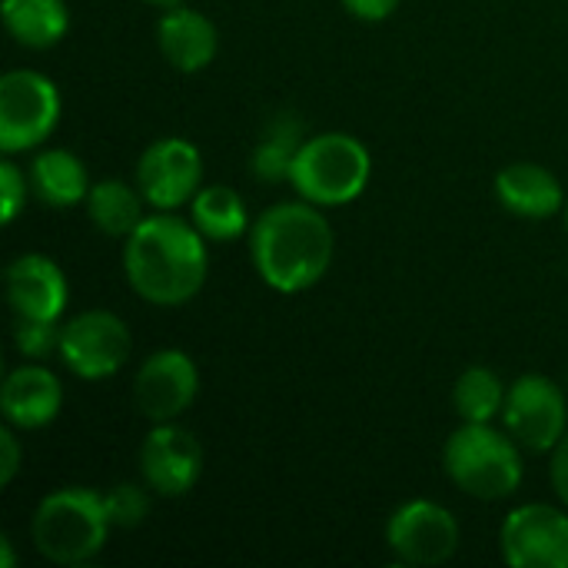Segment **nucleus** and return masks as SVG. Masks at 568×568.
Instances as JSON below:
<instances>
[{
	"instance_id": "18",
	"label": "nucleus",
	"mask_w": 568,
	"mask_h": 568,
	"mask_svg": "<svg viewBox=\"0 0 568 568\" xmlns=\"http://www.w3.org/2000/svg\"><path fill=\"white\" fill-rule=\"evenodd\" d=\"M30 193L50 206V210H70L87 203L90 193V176L83 160L73 150L63 146H47L30 160Z\"/></svg>"
},
{
	"instance_id": "23",
	"label": "nucleus",
	"mask_w": 568,
	"mask_h": 568,
	"mask_svg": "<svg viewBox=\"0 0 568 568\" xmlns=\"http://www.w3.org/2000/svg\"><path fill=\"white\" fill-rule=\"evenodd\" d=\"M506 383L489 366H469L453 386V406L463 423H493L506 406Z\"/></svg>"
},
{
	"instance_id": "15",
	"label": "nucleus",
	"mask_w": 568,
	"mask_h": 568,
	"mask_svg": "<svg viewBox=\"0 0 568 568\" xmlns=\"http://www.w3.org/2000/svg\"><path fill=\"white\" fill-rule=\"evenodd\" d=\"M63 409V386L53 369H47L37 359H27L23 366L10 369L0 389V413L7 426L13 429H43L50 426Z\"/></svg>"
},
{
	"instance_id": "32",
	"label": "nucleus",
	"mask_w": 568,
	"mask_h": 568,
	"mask_svg": "<svg viewBox=\"0 0 568 568\" xmlns=\"http://www.w3.org/2000/svg\"><path fill=\"white\" fill-rule=\"evenodd\" d=\"M566 226H568V203H566Z\"/></svg>"
},
{
	"instance_id": "8",
	"label": "nucleus",
	"mask_w": 568,
	"mask_h": 568,
	"mask_svg": "<svg viewBox=\"0 0 568 568\" xmlns=\"http://www.w3.org/2000/svg\"><path fill=\"white\" fill-rule=\"evenodd\" d=\"M503 423L526 453H552L568 433L566 393L556 379L526 373L506 393Z\"/></svg>"
},
{
	"instance_id": "14",
	"label": "nucleus",
	"mask_w": 568,
	"mask_h": 568,
	"mask_svg": "<svg viewBox=\"0 0 568 568\" xmlns=\"http://www.w3.org/2000/svg\"><path fill=\"white\" fill-rule=\"evenodd\" d=\"M3 283H7V303L17 320L60 323L70 300V286L60 263H53L43 253H20L17 260H10Z\"/></svg>"
},
{
	"instance_id": "11",
	"label": "nucleus",
	"mask_w": 568,
	"mask_h": 568,
	"mask_svg": "<svg viewBox=\"0 0 568 568\" xmlns=\"http://www.w3.org/2000/svg\"><path fill=\"white\" fill-rule=\"evenodd\" d=\"M499 549L513 568H568V509L549 503L516 506L503 519Z\"/></svg>"
},
{
	"instance_id": "28",
	"label": "nucleus",
	"mask_w": 568,
	"mask_h": 568,
	"mask_svg": "<svg viewBox=\"0 0 568 568\" xmlns=\"http://www.w3.org/2000/svg\"><path fill=\"white\" fill-rule=\"evenodd\" d=\"M356 20H366V23H379V20H386V17H393L396 13V7H399V0H339Z\"/></svg>"
},
{
	"instance_id": "2",
	"label": "nucleus",
	"mask_w": 568,
	"mask_h": 568,
	"mask_svg": "<svg viewBox=\"0 0 568 568\" xmlns=\"http://www.w3.org/2000/svg\"><path fill=\"white\" fill-rule=\"evenodd\" d=\"M336 236L323 206L286 200L263 210L250 226V260L256 276L276 293H306L333 266Z\"/></svg>"
},
{
	"instance_id": "7",
	"label": "nucleus",
	"mask_w": 568,
	"mask_h": 568,
	"mask_svg": "<svg viewBox=\"0 0 568 568\" xmlns=\"http://www.w3.org/2000/svg\"><path fill=\"white\" fill-rule=\"evenodd\" d=\"M57 356L63 366L87 383L116 376L133 356L130 326L110 310H83L60 326Z\"/></svg>"
},
{
	"instance_id": "1",
	"label": "nucleus",
	"mask_w": 568,
	"mask_h": 568,
	"mask_svg": "<svg viewBox=\"0 0 568 568\" xmlns=\"http://www.w3.org/2000/svg\"><path fill=\"white\" fill-rule=\"evenodd\" d=\"M206 236L193 220L156 210L123 240V273L130 290L150 306H183L190 303L210 273Z\"/></svg>"
},
{
	"instance_id": "12",
	"label": "nucleus",
	"mask_w": 568,
	"mask_h": 568,
	"mask_svg": "<svg viewBox=\"0 0 568 568\" xmlns=\"http://www.w3.org/2000/svg\"><path fill=\"white\" fill-rule=\"evenodd\" d=\"M200 393V369L183 349L150 353L133 376V403L150 423H176Z\"/></svg>"
},
{
	"instance_id": "27",
	"label": "nucleus",
	"mask_w": 568,
	"mask_h": 568,
	"mask_svg": "<svg viewBox=\"0 0 568 568\" xmlns=\"http://www.w3.org/2000/svg\"><path fill=\"white\" fill-rule=\"evenodd\" d=\"M20 463H23V449H20V439L13 433V426H3L0 429V486H10L20 473Z\"/></svg>"
},
{
	"instance_id": "4",
	"label": "nucleus",
	"mask_w": 568,
	"mask_h": 568,
	"mask_svg": "<svg viewBox=\"0 0 568 568\" xmlns=\"http://www.w3.org/2000/svg\"><path fill=\"white\" fill-rule=\"evenodd\" d=\"M443 469L456 489L483 503L516 496L526 476L523 446L493 423H463L443 446Z\"/></svg>"
},
{
	"instance_id": "9",
	"label": "nucleus",
	"mask_w": 568,
	"mask_h": 568,
	"mask_svg": "<svg viewBox=\"0 0 568 568\" xmlns=\"http://www.w3.org/2000/svg\"><path fill=\"white\" fill-rule=\"evenodd\" d=\"M386 546L403 566H443L459 549V523L443 503L409 499L389 516Z\"/></svg>"
},
{
	"instance_id": "19",
	"label": "nucleus",
	"mask_w": 568,
	"mask_h": 568,
	"mask_svg": "<svg viewBox=\"0 0 568 568\" xmlns=\"http://www.w3.org/2000/svg\"><path fill=\"white\" fill-rule=\"evenodd\" d=\"M3 27L27 50H50L70 30L63 0H3Z\"/></svg>"
},
{
	"instance_id": "31",
	"label": "nucleus",
	"mask_w": 568,
	"mask_h": 568,
	"mask_svg": "<svg viewBox=\"0 0 568 568\" xmlns=\"http://www.w3.org/2000/svg\"><path fill=\"white\" fill-rule=\"evenodd\" d=\"M143 3H153V7H176V3H183V0H143Z\"/></svg>"
},
{
	"instance_id": "25",
	"label": "nucleus",
	"mask_w": 568,
	"mask_h": 568,
	"mask_svg": "<svg viewBox=\"0 0 568 568\" xmlns=\"http://www.w3.org/2000/svg\"><path fill=\"white\" fill-rule=\"evenodd\" d=\"M13 346L23 359H47L60 346V323L50 320H17L13 326Z\"/></svg>"
},
{
	"instance_id": "17",
	"label": "nucleus",
	"mask_w": 568,
	"mask_h": 568,
	"mask_svg": "<svg viewBox=\"0 0 568 568\" xmlns=\"http://www.w3.org/2000/svg\"><path fill=\"white\" fill-rule=\"evenodd\" d=\"M493 190L499 206L519 220H552L568 203L562 180L542 163H509L496 173Z\"/></svg>"
},
{
	"instance_id": "21",
	"label": "nucleus",
	"mask_w": 568,
	"mask_h": 568,
	"mask_svg": "<svg viewBox=\"0 0 568 568\" xmlns=\"http://www.w3.org/2000/svg\"><path fill=\"white\" fill-rule=\"evenodd\" d=\"M190 220L213 243H233L253 226L240 193L223 183L200 186V193L190 200Z\"/></svg>"
},
{
	"instance_id": "22",
	"label": "nucleus",
	"mask_w": 568,
	"mask_h": 568,
	"mask_svg": "<svg viewBox=\"0 0 568 568\" xmlns=\"http://www.w3.org/2000/svg\"><path fill=\"white\" fill-rule=\"evenodd\" d=\"M303 126L293 116H276L250 156V170L260 183H290L293 160L303 146Z\"/></svg>"
},
{
	"instance_id": "29",
	"label": "nucleus",
	"mask_w": 568,
	"mask_h": 568,
	"mask_svg": "<svg viewBox=\"0 0 568 568\" xmlns=\"http://www.w3.org/2000/svg\"><path fill=\"white\" fill-rule=\"evenodd\" d=\"M549 479H552V489L559 496V503L568 509V433L562 436V443L552 449V463H549Z\"/></svg>"
},
{
	"instance_id": "5",
	"label": "nucleus",
	"mask_w": 568,
	"mask_h": 568,
	"mask_svg": "<svg viewBox=\"0 0 568 568\" xmlns=\"http://www.w3.org/2000/svg\"><path fill=\"white\" fill-rule=\"evenodd\" d=\"M373 176V156L366 143L353 133H316L306 136L293 170H290V186L296 196L329 210V206H346L363 196Z\"/></svg>"
},
{
	"instance_id": "20",
	"label": "nucleus",
	"mask_w": 568,
	"mask_h": 568,
	"mask_svg": "<svg viewBox=\"0 0 568 568\" xmlns=\"http://www.w3.org/2000/svg\"><path fill=\"white\" fill-rule=\"evenodd\" d=\"M87 216L93 223L97 233L113 236V240H126L146 216H143V193L136 183L126 180H100L90 186L87 193Z\"/></svg>"
},
{
	"instance_id": "13",
	"label": "nucleus",
	"mask_w": 568,
	"mask_h": 568,
	"mask_svg": "<svg viewBox=\"0 0 568 568\" xmlns=\"http://www.w3.org/2000/svg\"><path fill=\"white\" fill-rule=\"evenodd\" d=\"M140 476L163 499L186 496L203 476L200 439L176 423H153L140 446Z\"/></svg>"
},
{
	"instance_id": "24",
	"label": "nucleus",
	"mask_w": 568,
	"mask_h": 568,
	"mask_svg": "<svg viewBox=\"0 0 568 568\" xmlns=\"http://www.w3.org/2000/svg\"><path fill=\"white\" fill-rule=\"evenodd\" d=\"M146 483L136 486V483H116L103 493L106 499V516H110V526L113 529H136L146 523L150 516V496H146Z\"/></svg>"
},
{
	"instance_id": "26",
	"label": "nucleus",
	"mask_w": 568,
	"mask_h": 568,
	"mask_svg": "<svg viewBox=\"0 0 568 568\" xmlns=\"http://www.w3.org/2000/svg\"><path fill=\"white\" fill-rule=\"evenodd\" d=\"M27 193H30V176L7 156L0 163V206H3V223L10 226L20 210L27 206Z\"/></svg>"
},
{
	"instance_id": "30",
	"label": "nucleus",
	"mask_w": 568,
	"mask_h": 568,
	"mask_svg": "<svg viewBox=\"0 0 568 568\" xmlns=\"http://www.w3.org/2000/svg\"><path fill=\"white\" fill-rule=\"evenodd\" d=\"M17 566V556H13V542L10 536H0V568Z\"/></svg>"
},
{
	"instance_id": "16",
	"label": "nucleus",
	"mask_w": 568,
	"mask_h": 568,
	"mask_svg": "<svg viewBox=\"0 0 568 568\" xmlns=\"http://www.w3.org/2000/svg\"><path fill=\"white\" fill-rule=\"evenodd\" d=\"M156 47L173 70L200 73L220 50V30L206 13L176 3L166 7V13L156 20Z\"/></svg>"
},
{
	"instance_id": "3",
	"label": "nucleus",
	"mask_w": 568,
	"mask_h": 568,
	"mask_svg": "<svg viewBox=\"0 0 568 568\" xmlns=\"http://www.w3.org/2000/svg\"><path fill=\"white\" fill-rule=\"evenodd\" d=\"M110 529L106 499L90 486H63L47 493L30 519L33 549L53 566L93 562L103 552Z\"/></svg>"
},
{
	"instance_id": "10",
	"label": "nucleus",
	"mask_w": 568,
	"mask_h": 568,
	"mask_svg": "<svg viewBox=\"0 0 568 568\" xmlns=\"http://www.w3.org/2000/svg\"><path fill=\"white\" fill-rule=\"evenodd\" d=\"M136 186L150 210L173 213L200 193L203 153L183 136H160L136 160Z\"/></svg>"
},
{
	"instance_id": "6",
	"label": "nucleus",
	"mask_w": 568,
	"mask_h": 568,
	"mask_svg": "<svg viewBox=\"0 0 568 568\" xmlns=\"http://www.w3.org/2000/svg\"><path fill=\"white\" fill-rule=\"evenodd\" d=\"M60 87L40 70H7L0 77V150L17 156L47 143L60 123Z\"/></svg>"
}]
</instances>
